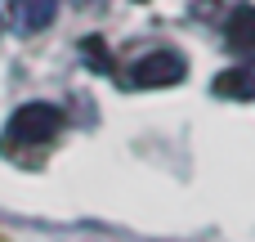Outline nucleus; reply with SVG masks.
Masks as SVG:
<instances>
[{
    "instance_id": "1",
    "label": "nucleus",
    "mask_w": 255,
    "mask_h": 242,
    "mask_svg": "<svg viewBox=\"0 0 255 242\" xmlns=\"http://www.w3.org/2000/svg\"><path fill=\"white\" fill-rule=\"evenodd\" d=\"M58 130H63V112L54 103H22L4 126V144L9 148H45Z\"/></svg>"
},
{
    "instance_id": "2",
    "label": "nucleus",
    "mask_w": 255,
    "mask_h": 242,
    "mask_svg": "<svg viewBox=\"0 0 255 242\" xmlns=\"http://www.w3.org/2000/svg\"><path fill=\"white\" fill-rule=\"evenodd\" d=\"M188 76V63L175 54V49H157V54H148V58H139L134 63V72H130V81L134 85H175V81H184Z\"/></svg>"
},
{
    "instance_id": "3",
    "label": "nucleus",
    "mask_w": 255,
    "mask_h": 242,
    "mask_svg": "<svg viewBox=\"0 0 255 242\" xmlns=\"http://www.w3.org/2000/svg\"><path fill=\"white\" fill-rule=\"evenodd\" d=\"M58 18V0H4V22L18 36H36Z\"/></svg>"
},
{
    "instance_id": "4",
    "label": "nucleus",
    "mask_w": 255,
    "mask_h": 242,
    "mask_svg": "<svg viewBox=\"0 0 255 242\" xmlns=\"http://www.w3.org/2000/svg\"><path fill=\"white\" fill-rule=\"evenodd\" d=\"M224 40H229L233 54H242V58H251V63H255V4H238V9L229 13V22H224Z\"/></svg>"
},
{
    "instance_id": "5",
    "label": "nucleus",
    "mask_w": 255,
    "mask_h": 242,
    "mask_svg": "<svg viewBox=\"0 0 255 242\" xmlns=\"http://www.w3.org/2000/svg\"><path fill=\"white\" fill-rule=\"evenodd\" d=\"M215 94H224V99H255V72L251 67L220 72L215 76Z\"/></svg>"
}]
</instances>
